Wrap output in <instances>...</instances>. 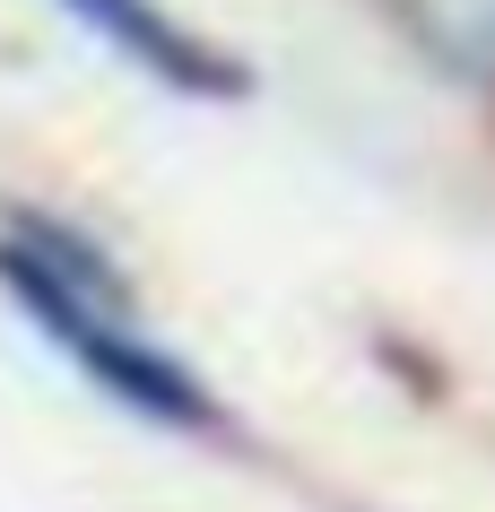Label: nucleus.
Segmentation results:
<instances>
[{
    "label": "nucleus",
    "instance_id": "obj_1",
    "mask_svg": "<svg viewBox=\"0 0 495 512\" xmlns=\"http://www.w3.org/2000/svg\"><path fill=\"white\" fill-rule=\"evenodd\" d=\"M0 287L18 296V313H27L105 400L131 408V417H157V426H218L200 374H183V356L157 348V330L139 322L131 287H122V278L105 270V252L79 243L70 226H53V217H9V226H0Z\"/></svg>",
    "mask_w": 495,
    "mask_h": 512
},
{
    "label": "nucleus",
    "instance_id": "obj_2",
    "mask_svg": "<svg viewBox=\"0 0 495 512\" xmlns=\"http://www.w3.org/2000/svg\"><path fill=\"white\" fill-rule=\"evenodd\" d=\"M61 9H70L105 53L139 61L148 79L183 87V96H235V87H244V79H235V61H218L192 27H174L157 0H61Z\"/></svg>",
    "mask_w": 495,
    "mask_h": 512
},
{
    "label": "nucleus",
    "instance_id": "obj_3",
    "mask_svg": "<svg viewBox=\"0 0 495 512\" xmlns=\"http://www.w3.org/2000/svg\"><path fill=\"white\" fill-rule=\"evenodd\" d=\"M400 18L452 79L495 87V0H400Z\"/></svg>",
    "mask_w": 495,
    "mask_h": 512
}]
</instances>
